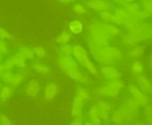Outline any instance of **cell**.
I'll return each mask as SVG.
<instances>
[{
  "label": "cell",
  "instance_id": "6da1fadb",
  "mask_svg": "<svg viewBox=\"0 0 152 125\" xmlns=\"http://www.w3.org/2000/svg\"><path fill=\"white\" fill-rule=\"evenodd\" d=\"M57 64L71 79L82 85H90L91 81L90 77L80 70L78 62L74 57L59 55L57 58Z\"/></svg>",
  "mask_w": 152,
  "mask_h": 125
},
{
  "label": "cell",
  "instance_id": "7a4b0ae2",
  "mask_svg": "<svg viewBox=\"0 0 152 125\" xmlns=\"http://www.w3.org/2000/svg\"><path fill=\"white\" fill-rule=\"evenodd\" d=\"M72 56L77 62H79L81 66L85 67L89 72L93 75H97L98 72L96 66L93 61L89 57L87 50L81 45H75L73 48Z\"/></svg>",
  "mask_w": 152,
  "mask_h": 125
},
{
  "label": "cell",
  "instance_id": "3957f363",
  "mask_svg": "<svg viewBox=\"0 0 152 125\" xmlns=\"http://www.w3.org/2000/svg\"><path fill=\"white\" fill-rule=\"evenodd\" d=\"M87 8L93 10L97 12L102 11H113L115 8V4L108 0H88L84 3Z\"/></svg>",
  "mask_w": 152,
  "mask_h": 125
},
{
  "label": "cell",
  "instance_id": "277c9868",
  "mask_svg": "<svg viewBox=\"0 0 152 125\" xmlns=\"http://www.w3.org/2000/svg\"><path fill=\"white\" fill-rule=\"evenodd\" d=\"M142 40H144L142 34L130 31L122 36V43L124 46L131 47V46L137 45L140 42H142Z\"/></svg>",
  "mask_w": 152,
  "mask_h": 125
},
{
  "label": "cell",
  "instance_id": "5b68a950",
  "mask_svg": "<svg viewBox=\"0 0 152 125\" xmlns=\"http://www.w3.org/2000/svg\"><path fill=\"white\" fill-rule=\"evenodd\" d=\"M128 88H129L130 92H131V95H132L133 98L135 101H137L140 104L141 107H144L145 105L148 104L149 101H150L149 98L145 95V93L141 91L138 87L133 85V84H130Z\"/></svg>",
  "mask_w": 152,
  "mask_h": 125
},
{
  "label": "cell",
  "instance_id": "8992f818",
  "mask_svg": "<svg viewBox=\"0 0 152 125\" xmlns=\"http://www.w3.org/2000/svg\"><path fill=\"white\" fill-rule=\"evenodd\" d=\"M59 92V85L55 82L46 84L43 92V98L46 101H53Z\"/></svg>",
  "mask_w": 152,
  "mask_h": 125
},
{
  "label": "cell",
  "instance_id": "52a82bcc",
  "mask_svg": "<svg viewBox=\"0 0 152 125\" xmlns=\"http://www.w3.org/2000/svg\"><path fill=\"white\" fill-rule=\"evenodd\" d=\"M26 95L28 98H36L40 92V86L37 79H31L28 82L25 89Z\"/></svg>",
  "mask_w": 152,
  "mask_h": 125
},
{
  "label": "cell",
  "instance_id": "ba28073f",
  "mask_svg": "<svg viewBox=\"0 0 152 125\" xmlns=\"http://www.w3.org/2000/svg\"><path fill=\"white\" fill-rule=\"evenodd\" d=\"M125 8L126 9L128 15L137 19L139 21L145 19L142 11L141 7H140V3H138V2H132V3H128V5H125Z\"/></svg>",
  "mask_w": 152,
  "mask_h": 125
},
{
  "label": "cell",
  "instance_id": "9c48e42d",
  "mask_svg": "<svg viewBox=\"0 0 152 125\" xmlns=\"http://www.w3.org/2000/svg\"><path fill=\"white\" fill-rule=\"evenodd\" d=\"M85 104V100L81 98L78 95H76V96L74 97L72 101V106L71 112L72 118L76 117V116H82V110L84 108Z\"/></svg>",
  "mask_w": 152,
  "mask_h": 125
},
{
  "label": "cell",
  "instance_id": "30bf717a",
  "mask_svg": "<svg viewBox=\"0 0 152 125\" xmlns=\"http://www.w3.org/2000/svg\"><path fill=\"white\" fill-rule=\"evenodd\" d=\"M101 73L102 76L108 81L119 79L122 77V74L112 66H105L102 67L101 69Z\"/></svg>",
  "mask_w": 152,
  "mask_h": 125
},
{
  "label": "cell",
  "instance_id": "8fae6325",
  "mask_svg": "<svg viewBox=\"0 0 152 125\" xmlns=\"http://www.w3.org/2000/svg\"><path fill=\"white\" fill-rule=\"evenodd\" d=\"M103 123L102 119L99 118V114H98V107L96 104H93L90 109L88 114V120H84V124H94L99 125Z\"/></svg>",
  "mask_w": 152,
  "mask_h": 125
},
{
  "label": "cell",
  "instance_id": "7c38bea8",
  "mask_svg": "<svg viewBox=\"0 0 152 125\" xmlns=\"http://www.w3.org/2000/svg\"><path fill=\"white\" fill-rule=\"evenodd\" d=\"M137 84L139 89L144 93H150L152 92V84L149 79L142 75H137Z\"/></svg>",
  "mask_w": 152,
  "mask_h": 125
},
{
  "label": "cell",
  "instance_id": "4fadbf2b",
  "mask_svg": "<svg viewBox=\"0 0 152 125\" xmlns=\"http://www.w3.org/2000/svg\"><path fill=\"white\" fill-rule=\"evenodd\" d=\"M31 69L34 72L37 74H39L43 76H47L51 73V69L49 66L44 63H40L38 62H33L31 64Z\"/></svg>",
  "mask_w": 152,
  "mask_h": 125
},
{
  "label": "cell",
  "instance_id": "5bb4252c",
  "mask_svg": "<svg viewBox=\"0 0 152 125\" xmlns=\"http://www.w3.org/2000/svg\"><path fill=\"white\" fill-rule=\"evenodd\" d=\"M69 31L72 34L78 35L83 32L84 28V25L81 20L78 19H74L69 23Z\"/></svg>",
  "mask_w": 152,
  "mask_h": 125
},
{
  "label": "cell",
  "instance_id": "9a60e30c",
  "mask_svg": "<svg viewBox=\"0 0 152 125\" xmlns=\"http://www.w3.org/2000/svg\"><path fill=\"white\" fill-rule=\"evenodd\" d=\"M115 60H116L114 59L113 57L109 52V51L107 49L106 46L102 48V50H101L100 58H99V62H102V64L105 65V66H112L115 63Z\"/></svg>",
  "mask_w": 152,
  "mask_h": 125
},
{
  "label": "cell",
  "instance_id": "2e32d148",
  "mask_svg": "<svg viewBox=\"0 0 152 125\" xmlns=\"http://www.w3.org/2000/svg\"><path fill=\"white\" fill-rule=\"evenodd\" d=\"M119 91L120 90L115 88L110 83L108 82L106 85L102 86V96L115 98L119 94Z\"/></svg>",
  "mask_w": 152,
  "mask_h": 125
},
{
  "label": "cell",
  "instance_id": "e0dca14e",
  "mask_svg": "<svg viewBox=\"0 0 152 125\" xmlns=\"http://www.w3.org/2000/svg\"><path fill=\"white\" fill-rule=\"evenodd\" d=\"M124 112L120 108L113 112L110 116V122L113 124H123Z\"/></svg>",
  "mask_w": 152,
  "mask_h": 125
},
{
  "label": "cell",
  "instance_id": "ac0fdd59",
  "mask_svg": "<svg viewBox=\"0 0 152 125\" xmlns=\"http://www.w3.org/2000/svg\"><path fill=\"white\" fill-rule=\"evenodd\" d=\"M140 7L144 18L152 17V0H140Z\"/></svg>",
  "mask_w": 152,
  "mask_h": 125
},
{
  "label": "cell",
  "instance_id": "d6986e66",
  "mask_svg": "<svg viewBox=\"0 0 152 125\" xmlns=\"http://www.w3.org/2000/svg\"><path fill=\"white\" fill-rule=\"evenodd\" d=\"M13 89L9 86H2L0 89V101L2 102H8L13 97Z\"/></svg>",
  "mask_w": 152,
  "mask_h": 125
},
{
  "label": "cell",
  "instance_id": "ffe728a7",
  "mask_svg": "<svg viewBox=\"0 0 152 125\" xmlns=\"http://www.w3.org/2000/svg\"><path fill=\"white\" fill-rule=\"evenodd\" d=\"M122 105H123L127 110L129 111L133 112V113H136V112L140 111V109L141 107L140 104L137 102V101L134 99V98H128L123 101Z\"/></svg>",
  "mask_w": 152,
  "mask_h": 125
},
{
  "label": "cell",
  "instance_id": "44dd1931",
  "mask_svg": "<svg viewBox=\"0 0 152 125\" xmlns=\"http://www.w3.org/2000/svg\"><path fill=\"white\" fill-rule=\"evenodd\" d=\"M144 47L142 46H135L129 47L128 51V56L132 58H139L144 54Z\"/></svg>",
  "mask_w": 152,
  "mask_h": 125
},
{
  "label": "cell",
  "instance_id": "7402d4cb",
  "mask_svg": "<svg viewBox=\"0 0 152 125\" xmlns=\"http://www.w3.org/2000/svg\"><path fill=\"white\" fill-rule=\"evenodd\" d=\"M72 39V34L66 30L62 31L60 33L59 35L55 38V41L58 43V44H66L70 42Z\"/></svg>",
  "mask_w": 152,
  "mask_h": 125
},
{
  "label": "cell",
  "instance_id": "603a6c76",
  "mask_svg": "<svg viewBox=\"0 0 152 125\" xmlns=\"http://www.w3.org/2000/svg\"><path fill=\"white\" fill-rule=\"evenodd\" d=\"M13 59L14 60V63H15V67L19 68V69H24L26 67V57L23 56L22 53L20 52H17V54L12 56Z\"/></svg>",
  "mask_w": 152,
  "mask_h": 125
},
{
  "label": "cell",
  "instance_id": "cb8c5ba5",
  "mask_svg": "<svg viewBox=\"0 0 152 125\" xmlns=\"http://www.w3.org/2000/svg\"><path fill=\"white\" fill-rule=\"evenodd\" d=\"M139 20L134 17L128 15L125 18H124V28L128 29V31H132L137 25L139 24Z\"/></svg>",
  "mask_w": 152,
  "mask_h": 125
},
{
  "label": "cell",
  "instance_id": "d4e9b609",
  "mask_svg": "<svg viewBox=\"0 0 152 125\" xmlns=\"http://www.w3.org/2000/svg\"><path fill=\"white\" fill-rule=\"evenodd\" d=\"M76 92H77V95L81 97V98L85 100L86 101H90V98H91V94H90V91H89L88 89H87L85 87L80 85V84H78V85H77V87H76Z\"/></svg>",
  "mask_w": 152,
  "mask_h": 125
},
{
  "label": "cell",
  "instance_id": "484cf974",
  "mask_svg": "<svg viewBox=\"0 0 152 125\" xmlns=\"http://www.w3.org/2000/svg\"><path fill=\"white\" fill-rule=\"evenodd\" d=\"M107 32L111 36V37H119L122 34L120 28L116 25H111L107 23Z\"/></svg>",
  "mask_w": 152,
  "mask_h": 125
},
{
  "label": "cell",
  "instance_id": "4316f807",
  "mask_svg": "<svg viewBox=\"0 0 152 125\" xmlns=\"http://www.w3.org/2000/svg\"><path fill=\"white\" fill-rule=\"evenodd\" d=\"M87 8L84 4L75 3L72 6V11L76 16L81 17L87 13Z\"/></svg>",
  "mask_w": 152,
  "mask_h": 125
},
{
  "label": "cell",
  "instance_id": "83f0119b",
  "mask_svg": "<svg viewBox=\"0 0 152 125\" xmlns=\"http://www.w3.org/2000/svg\"><path fill=\"white\" fill-rule=\"evenodd\" d=\"M99 19L101 21L104 23H112L113 17V12L111 11H100L99 14Z\"/></svg>",
  "mask_w": 152,
  "mask_h": 125
},
{
  "label": "cell",
  "instance_id": "f1b7e54d",
  "mask_svg": "<svg viewBox=\"0 0 152 125\" xmlns=\"http://www.w3.org/2000/svg\"><path fill=\"white\" fill-rule=\"evenodd\" d=\"M19 52L23 55L26 60H34V54L32 48L28 47L27 46H22L20 48Z\"/></svg>",
  "mask_w": 152,
  "mask_h": 125
},
{
  "label": "cell",
  "instance_id": "f546056e",
  "mask_svg": "<svg viewBox=\"0 0 152 125\" xmlns=\"http://www.w3.org/2000/svg\"><path fill=\"white\" fill-rule=\"evenodd\" d=\"M32 49H33L34 56L38 58L42 59V58L46 57V55H47L46 51L45 50L44 48H43V46H40V45H37V46H34V47L32 48Z\"/></svg>",
  "mask_w": 152,
  "mask_h": 125
},
{
  "label": "cell",
  "instance_id": "4dcf8cb0",
  "mask_svg": "<svg viewBox=\"0 0 152 125\" xmlns=\"http://www.w3.org/2000/svg\"><path fill=\"white\" fill-rule=\"evenodd\" d=\"M96 104L97 105V107L99 110H106L109 113L112 111L113 105L111 104V103L108 102V101H104V100H98Z\"/></svg>",
  "mask_w": 152,
  "mask_h": 125
},
{
  "label": "cell",
  "instance_id": "1f68e13d",
  "mask_svg": "<svg viewBox=\"0 0 152 125\" xmlns=\"http://www.w3.org/2000/svg\"><path fill=\"white\" fill-rule=\"evenodd\" d=\"M106 48L115 60H121L123 57V55H122V52L119 49H117V48L110 46H106Z\"/></svg>",
  "mask_w": 152,
  "mask_h": 125
},
{
  "label": "cell",
  "instance_id": "d6a6232c",
  "mask_svg": "<svg viewBox=\"0 0 152 125\" xmlns=\"http://www.w3.org/2000/svg\"><path fill=\"white\" fill-rule=\"evenodd\" d=\"M73 48H74V46H72V45L69 44V43L61 45V49H60L59 55H66V56H70V55H72Z\"/></svg>",
  "mask_w": 152,
  "mask_h": 125
},
{
  "label": "cell",
  "instance_id": "836d02e7",
  "mask_svg": "<svg viewBox=\"0 0 152 125\" xmlns=\"http://www.w3.org/2000/svg\"><path fill=\"white\" fill-rule=\"evenodd\" d=\"M25 79L23 78V77L22 76L20 73L17 72V74H14L13 80L11 81V82L10 83V86H11V87L19 86L20 85H21L22 83H23Z\"/></svg>",
  "mask_w": 152,
  "mask_h": 125
},
{
  "label": "cell",
  "instance_id": "e575fe53",
  "mask_svg": "<svg viewBox=\"0 0 152 125\" xmlns=\"http://www.w3.org/2000/svg\"><path fill=\"white\" fill-rule=\"evenodd\" d=\"M132 72L136 75H138L142 72L143 69H144V66H143L142 63L139 60H135L132 64Z\"/></svg>",
  "mask_w": 152,
  "mask_h": 125
},
{
  "label": "cell",
  "instance_id": "d590c367",
  "mask_svg": "<svg viewBox=\"0 0 152 125\" xmlns=\"http://www.w3.org/2000/svg\"><path fill=\"white\" fill-rule=\"evenodd\" d=\"M113 14H116V15H119L120 17H123V18H125L126 17H128V14L127 12L126 9L125 8V7L123 6H118V7H115L113 10Z\"/></svg>",
  "mask_w": 152,
  "mask_h": 125
},
{
  "label": "cell",
  "instance_id": "8d00e7d4",
  "mask_svg": "<svg viewBox=\"0 0 152 125\" xmlns=\"http://www.w3.org/2000/svg\"><path fill=\"white\" fill-rule=\"evenodd\" d=\"M9 53V49L8 48V44L5 40L0 39V54L3 57L7 56Z\"/></svg>",
  "mask_w": 152,
  "mask_h": 125
},
{
  "label": "cell",
  "instance_id": "74e56055",
  "mask_svg": "<svg viewBox=\"0 0 152 125\" xmlns=\"http://www.w3.org/2000/svg\"><path fill=\"white\" fill-rule=\"evenodd\" d=\"M113 23L114 25H116L119 26V27L124 28V18L120 17V16L113 14L112 23Z\"/></svg>",
  "mask_w": 152,
  "mask_h": 125
},
{
  "label": "cell",
  "instance_id": "f35d334b",
  "mask_svg": "<svg viewBox=\"0 0 152 125\" xmlns=\"http://www.w3.org/2000/svg\"><path fill=\"white\" fill-rule=\"evenodd\" d=\"M18 73H20L22 76L23 77L25 80H30L31 79V78L34 75V72L31 71V70H28V69H21V70L19 71Z\"/></svg>",
  "mask_w": 152,
  "mask_h": 125
},
{
  "label": "cell",
  "instance_id": "ab89813d",
  "mask_svg": "<svg viewBox=\"0 0 152 125\" xmlns=\"http://www.w3.org/2000/svg\"><path fill=\"white\" fill-rule=\"evenodd\" d=\"M14 74H13L12 72H11V70H8L5 75L2 76V78H1L2 81H3L4 82L6 83V84H10V83L11 82V81L13 80V78H14Z\"/></svg>",
  "mask_w": 152,
  "mask_h": 125
},
{
  "label": "cell",
  "instance_id": "60d3db41",
  "mask_svg": "<svg viewBox=\"0 0 152 125\" xmlns=\"http://www.w3.org/2000/svg\"><path fill=\"white\" fill-rule=\"evenodd\" d=\"M109 82L115 88H116L119 90L122 89L124 86V83L121 81L120 78H119V79L111 80V81H109Z\"/></svg>",
  "mask_w": 152,
  "mask_h": 125
},
{
  "label": "cell",
  "instance_id": "b9f144b4",
  "mask_svg": "<svg viewBox=\"0 0 152 125\" xmlns=\"http://www.w3.org/2000/svg\"><path fill=\"white\" fill-rule=\"evenodd\" d=\"M12 36L5 29L0 26V39L2 40H11Z\"/></svg>",
  "mask_w": 152,
  "mask_h": 125
},
{
  "label": "cell",
  "instance_id": "7bdbcfd3",
  "mask_svg": "<svg viewBox=\"0 0 152 125\" xmlns=\"http://www.w3.org/2000/svg\"><path fill=\"white\" fill-rule=\"evenodd\" d=\"M11 124V121L6 115L0 114V124L2 125H9Z\"/></svg>",
  "mask_w": 152,
  "mask_h": 125
},
{
  "label": "cell",
  "instance_id": "ee69618b",
  "mask_svg": "<svg viewBox=\"0 0 152 125\" xmlns=\"http://www.w3.org/2000/svg\"><path fill=\"white\" fill-rule=\"evenodd\" d=\"M84 118L82 116H76V117L73 118L72 121H71V124L73 125H81L84 124Z\"/></svg>",
  "mask_w": 152,
  "mask_h": 125
},
{
  "label": "cell",
  "instance_id": "f6af8a7d",
  "mask_svg": "<svg viewBox=\"0 0 152 125\" xmlns=\"http://www.w3.org/2000/svg\"><path fill=\"white\" fill-rule=\"evenodd\" d=\"M4 63L5 64L8 70H11L13 68L15 67V63H14V60L12 57H10L9 58H8Z\"/></svg>",
  "mask_w": 152,
  "mask_h": 125
},
{
  "label": "cell",
  "instance_id": "bcb514c9",
  "mask_svg": "<svg viewBox=\"0 0 152 125\" xmlns=\"http://www.w3.org/2000/svg\"><path fill=\"white\" fill-rule=\"evenodd\" d=\"M8 71V69H7L5 63H1V62H0V80H1L2 76H3Z\"/></svg>",
  "mask_w": 152,
  "mask_h": 125
},
{
  "label": "cell",
  "instance_id": "7dc6e473",
  "mask_svg": "<svg viewBox=\"0 0 152 125\" xmlns=\"http://www.w3.org/2000/svg\"><path fill=\"white\" fill-rule=\"evenodd\" d=\"M111 2H113V3L116 4V5H119V6L125 7V5H128V3L125 2V0H111Z\"/></svg>",
  "mask_w": 152,
  "mask_h": 125
},
{
  "label": "cell",
  "instance_id": "c3c4849f",
  "mask_svg": "<svg viewBox=\"0 0 152 125\" xmlns=\"http://www.w3.org/2000/svg\"><path fill=\"white\" fill-rule=\"evenodd\" d=\"M61 3L64 4V5H68V4L72 3V2H74L77 0H58Z\"/></svg>",
  "mask_w": 152,
  "mask_h": 125
},
{
  "label": "cell",
  "instance_id": "681fc988",
  "mask_svg": "<svg viewBox=\"0 0 152 125\" xmlns=\"http://www.w3.org/2000/svg\"><path fill=\"white\" fill-rule=\"evenodd\" d=\"M125 2H127V3H132V2H136V0H125Z\"/></svg>",
  "mask_w": 152,
  "mask_h": 125
},
{
  "label": "cell",
  "instance_id": "f907efd6",
  "mask_svg": "<svg viewBox=\"0 0 152 125\" xmlns=\"http://www.w3.org/2000/svg\"><path fill=\"white\" fill-rule=\"evenodd\" d=\"M150 65L152 68V55H151V57H150Z\"/></svg>",
  "mask_w": 152,
  "mask_h": 125
},
{
  "label": "cell",
  "instance_id": "816d5d0a",
  "mask_svg": "<svg viewBox=\"0 0 152 125\" xmlns=\"http://www.w3.org/2000/svg\"><path fill=\"white\" fill-rule=\"evenodd\" d=\"M2 58H3V56L0 54V62H1V61L2 60Z\"/></svg>",
  "mask_w": 152,
  "mask_h": 125
},
{
  "label": "cell",
  "instance_id": "f5cc1de1",
  "mask_svg": "<svg viewBox=\"0 0 152 125\" xmlns=\"http://www.w3.org/2000/svg\"><path fill=\"white\" fill-rule=\"evenodd\" d=\"M2 84H1V83H0V89H2Z\"/></svg>",
  "mask_w": 152,
  "mask_h": 125
},
{
  "label": "cell",
  "instance_id": "db71d44e",
  "mask_svg": "<svg viewBox=\"0 0 152 125\" xmlns=\"http://www.w3.org/2000/svg\"></svg>",
  "mask_w": 152,
  "mask_h": 125
}]
</instances>
